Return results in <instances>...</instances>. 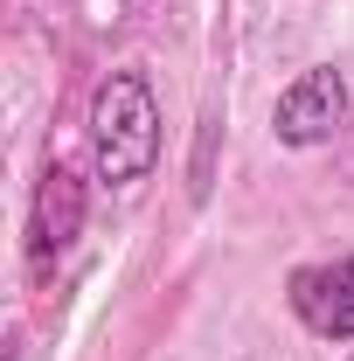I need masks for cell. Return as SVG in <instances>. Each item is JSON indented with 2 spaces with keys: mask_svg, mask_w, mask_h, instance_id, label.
Listing matches in <instances>:
<instances>
[{
  "mask_svg": "<svg viewBox=\"0 0 354 361\" xmlns=\"http://www.w3.org/2000/svg\"><path fill=\"white\" fill-rule=\"evenodd\" d=\"M90 167L104 188H139L160 167V104L146 70H111L90 97Z\"/></svg>",
  "mask_w": 354,
  "mask_h": 361,
  "instance_id": "1",
  "label": "cell"
},
{
  "mask_svg": "<svg viewBox=\"0 0 354 361\" xmlns=\"http://www.w3.org/2000/svg\"><path fill=\"white\" fill-rule=\"evenodd\" d=\"M341 126H348V77L334 63L299 70L292 84L278 90V104H271V133H278V146H292V153L326 146Z\"/></svg>",
  "mask_w": 354,
  "mask_h": 361,
  "instance_id": "2",
  "label": "cell"
},
{
  "mask_svg": "<svg viewBox=\"0 0 354 361\" xmlns=\"http://www.w3.org/2000/svg\"><path fill=\"white\" fill-rule=\"evenodd\" d=\"M90 216V188L77 160H49L42 180H35V209H28V257L35 264H56L77 236H84Z\"/></svg>",
  "mask_w": 354,
  "mask_h": 361,
  "instance_id": "3",
  "label": "cell"
},
{
  "mask_svg": "<svg viewBox=\"0 0 354 361\" xmlns=\"http://www.w3.org/2000/svg\"><path fill=\"white\" fill-rule=\"evenodd\" d=\"M285 299L319 341H354V250L326 264H299L285 278Z\"/></svg>",
  "mask_w": 354,
  "mask_h": 361,
  "instance_id": "4",
  "label": "cell"
},
{
  "mask_svg": "<svg viewBox=\"0 0 354 361\" xmlns=\"http://www.w3.org/2000/svg\"><path fill=\"white\" fill-rule=\"evenodd\" d=\"M348 361H354V355H348Z\"/></svg>",
  "mask_w": 354,
  "mask_h": 361,
  "instance_id": "5",
  "label": "cell"
}]
</instances>
